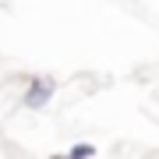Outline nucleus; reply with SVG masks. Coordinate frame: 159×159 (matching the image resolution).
Segmentation results:
<instances>
[{
    "label": "nucleus",
    "mask_w": 159,
    "mask_h": 159,
    "mask_svg": "<svg viewBox=\"0 0 159 159\" xmlns=\"http://www.w3.org/2000/svg\"><path fill=\"white\" fill-rule=\"evenodd\" d=\"M53 81L50 78H35V85L29 89V96H25V106L29 110H39V106H46V102H50V96H53Z\"/></svg>",
    "instance_id": "nucleus-1"
},
{
    "label": "nucleus",
    "mask_w": 159,
    "mask_h": 159,
    "mask_svg": "<svg viewBox=\"0 0 159 159\" xmlns=\"http://www.w3.org/2000/svg\"><path fill=\"white\" fill-rule=\"evenodd\" d=\"M92 152H96L92 145H74V148H71V156H74V159H85V156H92Z\"/></svg>",
    "instance_id": "nucleus-2"
}]
</instances>
